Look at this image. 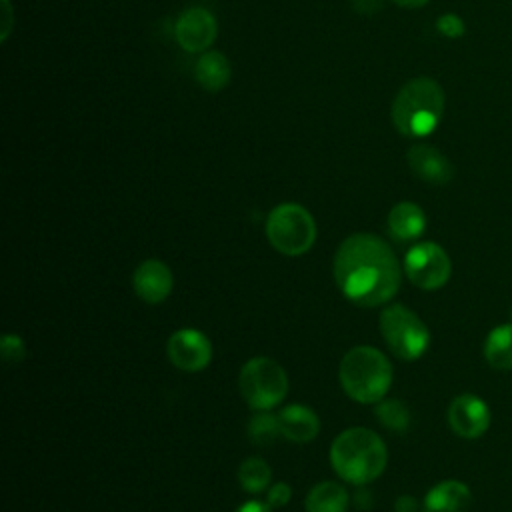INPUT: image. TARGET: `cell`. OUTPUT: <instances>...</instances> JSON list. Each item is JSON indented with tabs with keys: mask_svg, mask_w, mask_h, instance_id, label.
Returning <instances> with one entry per match:
<instances>
[{
	"mask_svg": "<svg viewBox=\"0 0 512 512\" xmlns=\"http://www.w3.org/2000/svg\"><path fill=\"white\" fill-rule=\"evenodd\" d=\"M400 262L378 236L358 232L348 236L334 256V282L356 306H380L400 288Z\"/></svg>",
	"mask_w": 512,
	"mask_h": 512,
	"instance_id": "6da1fadb",
	"label": "cell"
},
{
	"mask_svg": "<svg viewBox=\"0 0 512 512\" xmlns=\"http://www.w3.org/2000/svg\"><path fill=\"white\" fill-rule=\"evenodd\" d=\"M388 462L384 440L368 428L356 426L340 432L330 446V464L336 474L356 486L376 480Z\"/></svg>",
	"mask_w": 512,
	"mask_h": 512,
	"instance_id": "7a4b0ae2",
	"label": "cell"
},
{
	"mask_svg": "<svg viewBox=\"0 0 512 512\" xmlns=\"http://www.w3.org/2000/svg\"><path fill=\"white\" fill-rule=\"evenodd\" d=\"M442 114L444 90L428 76L408 80L392 102V122L408 138L430 136L438 128Z\"/></svg>",
	"mask_w": 512,
	"mask_h": 512,
	"instance_id": "3957f363",
	"label": "cell"
},
{
	"mask_svg": "<svg viewBox=\"0 0 512 512\" xmlns=\"http://www.w3.org/2000/svg\"><path fill=\"white\" fill-rule=\"evenodd\" d=\"M344 392L360 404L380 402L392 384V366L388 358L372 346H354L338 368Z\"/></svg>",
	"mask_w": 512,
	"mask_h": 512,
	"instance_id": "277c9868",
	"label": "cell"
},
{
	"mask_svg": "<svg viewBox=\"0 0 512 512\" xmlns=\"http://www.w3.org/2000/svg\"><path fill=\"white\" fill-rule=\"evenodd\" d=\"M266 238L280 254L300 256L308 252L316 240V222L304 206L284 202L268 214Z\"/></svg>",
	"mask_w": 512,
	"mask_h": 512,
	"instance_id": "5b68a950",
	"label": "cell"
},
{
	"mask_svg": "<svg viewBox=\"0 0 512 512\" xmlns=\"http://www.w3.org/2000/svg\"><path fill=\"white\" fill-rule=\"evenodd\" d=\"M238 386L250 408L270 410L286 398L288 376L276 360L268 356H256L242 366Z\"/></svg>",
	"mask_w": 512,
	"mask_h": 512,
	"instance_id": "8992f818",
	"label": "cell"
},
{
	"mask_svg": "<svg viewBox=\"0 0 512 512\" xmlns=\"http://www.w3.org/2000/svg\"><path fill=\"white\" fill-rule=\"evenodd\" d=\"M380 332L388 348L400 360H418L430 346V332L416 312L404 304H392L380 312Z\"/></svg>",
	"mask_w": 512,
	"mask_h": 512,
	"instance_id": "52a82bcc",
	"label": "cell"
},
{
	"mask_svg": "<svg viewBox=\"0 0 512 512\" xmlns=\"http://www.w3.org/2000/svg\"><path fill=\"white\" fill-rule=\"evenodd\" d=\"M404 272L414 286L422 290H438L448 282L452 264L440 244L420 242L406 252Z\"/></svg>",
	"mask_w": 512,
	"mask_h": 512,
	"instance_id": "ba28073f",
	"label": "cell"
},
{
	"mask_svg": "<svg viewBox=\"0 0 512 512\" xmlns=\"http://www.w3.org/2000/svg\"><path fill=\"white\" fill-rule=\"evenodd\" d=\"M170 362L184 372H200L212 360V344L208 336L196 328L176 330L166 344Z\"/></svg>",
	"mask_w": 512,
	"mask_h": 512,
	"instance_id": "9c48e42d",
	"label": "cell"
},
{
	"mask_svg": "<svg viewBox=\"0 0 512 512\" xmlns=\"http://www.w3.org/2000/svg\"><path fill=\"white\" fill-rule=\"evenodd\" d=\"M216 32H218V24L214 14L202 6H192L180 12L174 26L176 42L180 44L182 50L192 54L206 52L216 40Z\"/></svg>",
	"mask_w": 512,
	"mask_h": 512,
	"instance_id": "30bf717a",
	"label": "cell"
},
{
	"mask_svg": "<svg viewBox=\"0 0 512 512\" xmlns=\"http://www.w3.org/2000/svg\"><path fill=\"white\" fill-rule=\"evenodd\" d=\"M448 424L460 438H480L490 426V408L474 394H458L448 406Z\"/></svg>",
	"mask_w": 512,
	"mask_h": 512,
	"instance_id": "8fae6325",
	"label": "cell"
},
{
	"mask_svg": "<svg viewBox=\"0 0 512 512\" xmlns=\"http://www.w3.org/2000/svg\"><path fill=\"white\" fill-rule=\"evenodd\" d=\"M132 284L140 300L148 304H160L170 296L174 288V276L162 260L150 258L136 266L132 274Z\"/></svg>",
	"mask_w": 512,
	"mask_h": 512,
	"instance_id": "7c38bea8",
	"label": "cell"
},
{
	"mask_svg": "<svg viewBox=\"0 0 512 512\" xmlns=\"http://www.w3.org/2000/svg\"><path fill=\"white\" fill-rule=\"evenodd\" d=\"M410 170L428 184H446L454 176L452 162L434 146L418 142L406 154Z\"/></svg>",
	"mask_w": 512,
	"mask_h": 512,
	"instance_id": "4fadbf2b",
	"label": "cell"
},
{
	"mask_svg": "<svg viewBox=\"0 0 512 512\" xmlns=\"http://www.w3.org/2000/svg\"><path fill=\"white\" fill-rule=\"evenodd\" d=\"M276 416L282 436L290 442H312L320 432V420L316 412L304 404H288Z\"/></svg>",
	"mask_w": 512,
	"mask_h": 512,
	"instance_id": "5bb4252c",
	"label": "cell"
},
{
	"mask_svg": "<svg viewBox=\"0 0 512 512\" xmlns=\"http://www.w3.org/2000/svg\"><path fill=\"white\" fill-rule=\"evenodd\" d=\"M422 506L424 512H468L472 492L460 480H444L428 490Z\"/></svg>",
	"mask_w": 512,
	"mask_h": 512,
	"instance_id": "9a60e30c",
	"label": "cell"
},
{
	"mask_svg": "<svg viewBox=\"0 0 512 512\" xmlns=\"http://www.w3.org/2000/svg\"><path fill=\"white\" fill-rule=\"evenodd\" d=\"M426 228L424 210L414 202H398L388 212V232L398 242L416 240Z\"/></svg>",
	"mask_w": 512,
	"mask_h": 512,
	"instance_id": "2e32d148",
	"label": "cell"
},
{
	"mask_svg": "<svg viewBox=\"0 0 512 512\" xmlns=\"http://www.w3.org/2000/svg\"><path fill=\"white\" fill-rule=\"evenodd\" d=\"M230 76H232L230 62L218 50H206L196 60L194 78L208 92H218V90L226 88L230 82Z\"/></svg>",
	"mask_w": 512,
	"mask_h": 512,
	"instance_id": "e0dca14e",
	"label": "cell"
},
{
	"mask_svg": "<svg viewBox=\"0 0 512 512\" xmlns=\"http://www.w3.org/2000/svg\"><path fill=\"white\" fill-rule=\"evenodd\" d=\"M350 504L348 490L338 482H320L306 496V512H346Z\"/></svg>",
	"mask_w": 512,
	"mask_h": 512,
	"instance_id": "ac0fdd59",
	"label": "cell"
},
{
	"mask_svg": "<svg viewBox=\"0 0 512 512\" xmlns=\"http://www.w3.org/2000/svg\"><path fill=\"white\" fill-rule=\"evenodd\" d=\"M484 358L496 370H512V322L492 328L484 342Z\"/></svg>",
	"mask_w": 512,
	"mask_h": 512,
	"instance_id": "d6986e66",
	"label": "cell"
},
{
	"mask_svg": "<svg viewBox=\"0 0 512 512\" xmlns=\"http://www.w3.org/2000/svg\"><path fill=\"white\" fill-rule=\"evenodd\" d=\"M270 478H272L270 466L262 458H256V456L246 458L238 468V480H240L242 488L252 494L266 490L270 486Z\"/></svg>",
	"mask_w": 512,
	"mask_h": 512,
	"instance_id": "ffe728a7",
	"label": "cell"
},
{
	"mask_svg": "<svg viewBox=\"0 0 512 512\" xmlns=\"http://www.w3.org/2000/svg\"><path fill=\"white\" fill-rule=\"evenodd\" d=\"M374 414L378 422L392 432H404L410 426V410L402 400L382 398L380 402H376Z\"/></svg>",
	"mask_w": 512,
	"mask_h": 512,
	"instance_id": "44dd1931",
	"label": "cell"
},
{
	"mask_svg": "<svg viewBox=\"0 0 512 512\" xmlns=\"http://www.w3.org/2000/svg\"><path fill=\"white\" fill-rule=\"evenodd\" d=\"M278 436H282L280 424H278V416L270 414L268 410H256V414L248 422V438H250V442L256 444V446H268Z\"/></svg>",
	"mask_w": 512,
	"mask_h": 512,
	"instance_id": "7402d4cb",
	"label": "cell"
},
{
	"mask_svg": "<svg viewBox=\"0 0 512 512\" xmlns=\"http://www.w3.org/2000/svg\"><path fill=\"white\" fill-rule=\"evenodd\" d=\"M0 354L6 364H18L26 356L24 340L18 334H4L0 340Z\"/></svg>",
	"mask_w": 512,
	"mask_h": 512,
	"instance_id": "603a6c76",
	"label": "cell"
},
{
	"mask_svg": "<svg viewBox=\"0 0 512 512\" xmlns=\"http://www.w3.org/2000/svg\"><path fill=\"white\" fill-rule=\"evenodd\" d=\"M436 30L444 36V38H462L466 32V24L464 20L454 14V12H446L436 20Z\"/></svg>",
	"mask_w": 512,
	"mask_h": 512,
	"instance_id": "cb8c5ba5",
	"label": "cell"
},
{
	"mask_svg": "<svg viewBox=\"0 0 512 512\" xmlns=\"http://www.w3.org/2000/svg\"><path fill=\"white\" fill-rule=\"evenodd\" d=\"M292 498V488L286 482H276L268 486V504L272 508H282Z\"/></svg>",
	"mask_w": 512,
	"mask_h": 512,
	"instance_id": "d4e9b609",
	"label": "cell"
},
{
	"mask_svg": "<svg viewBox=\"0 0 512 512\" xmlns=\"http://www.w3.org/2000/svg\"><path fill=\"white\" fill-rule=\"evenodd\" d=\"M418 510H420V502L410 494H402L394 502V512H418Z\"/></svg>",
	"mask_w": 512,
	"mask_h": 512,
	"instance_id": "484cf974",
	"label": "cell"
},
{
	"mask_svg": "<svg viewBox=\"0 0 512 512\" xmlns=\"http://www.w3.org/2000/svg\"><path fill=\"white\" fill-rule=\"evenodd\" d=\"M352 6L362 16H372L382 8V0H352Z\"/></svg>",
	"mask_w": 512,
	"mask_h": 512,
	"instance_id": "4316f807",
	"label": "cell"
},
{
	"mask_svg": "<svg viewBox=\"0 0 512 512\" xmlns=\"http://www.w3.org/2000/svg\"><path fill=\"white\" fill-rule=\"evenodd\" d=\"M236 512H272V506L266 502H258V500H248L244 502Z\"/></svg>",
	"mask_w": 512,
	"mask_h": 512,
	"instance_id": "83f0119b",
	"label": "cell"
},
{
	"mask_svg": "<svg viewBox=\"0 0 512 512\" xmlns=\"http://www.w3.org/2000/svg\"><path fill=\"white\" fill-rule=\"evenodd\" d=\"M354 502H356L358 508L366 510V508L372 506V494H370L366 488H360V490L356 492V496H354Z\"/></svg>",
	"mask_w": 512,
	"mask_h": 512,
	"instance_id": "f1b7e54d",
	"label": "cell"
},
{
	"mask_svg": "<svg viewBox=\"0 0 512 512\" xmlns=\"http://www.w3.org/2000/svg\"><path fill=\"white\" fill-rule=\"evenodd\" d=\"M392 2L398 4V6H402V8H420V6L428 4L430 0H392Z\"/></svg>",
	"mask_w": 512,
	"mask_h": 512,
	"instance_id": "f546056e",
	"label": "cell"
}]
</instances>
